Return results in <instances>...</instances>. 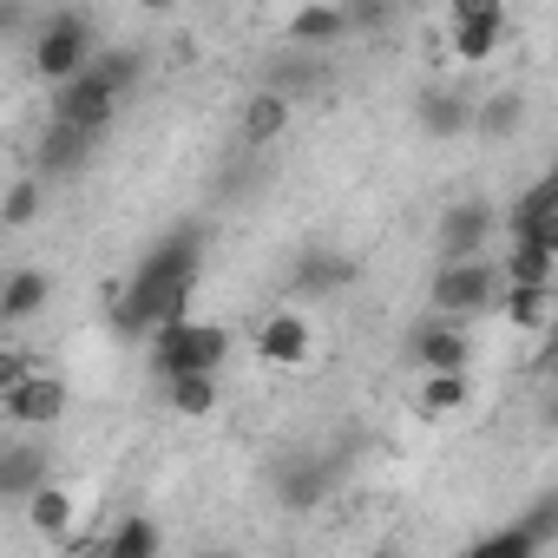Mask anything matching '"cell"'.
Here are the masks:
<instances>
[{
	"label": "cell",
	"mask_w": 558,
	"mask_h": 558,
	"mask_svg": "<svg viewBox=\"0 0 558 558\" xmlns=\"http://www.w3.org/2000/svg\"><path fill=\"white\" fill-rule=\"evenodd\" d=\"M191 290H197V236H171L158 243L119 296V329H158V323H178L191 316Z\"/></svg>",
	"instance_id": "1"
},
{
	"label": "cell",
	"mask_w": 558,
	"mask_h": 558,
	"mask_svg": "<svg viewBox=\"0 0 558 558\" xmlns=\"http://www.w3.org/2000/svg\"><path fill=\"white\" fill-rule=\"evenodd\" d=\"M151 362L158 375H217L223 355H230V329L217 323H197V316H178V323H158L151 329Z\"/></svg>",
	"instance_id": "2"
},
{
	"label": "cell",
	"mask_w": 558,
	"mask_h": 558,
	"mask_svg": "<svg viewBox=\"0 0 558 558\" xmlns=\"http://www.w3.org/2000/svg\"><path fill=\"white\" fill-rule=\"evenodd\" d=\"M493 296H499V263L493 256H453V263H440L434 290H427L434 316H460V323L480 316Z\"/></svg>",
	"instance_id": "3"
},
{
	"label": "cell",
	"mask_w": 558,
	"mask_h": 558,
	"mask_svg": "<svg viewBox=\"0 0 558 558\" xmlns=\"http://www.w3.org/2000/svg\"><path fill=\"white\" fill-rule=\"evenodd\" d=\"M93 27L80 21V14H53V21H40L34 27V47H27V60H34V73L47 80V86H60V80H73L86 60H93Z\"/></svg>",
	"instance_id": "4"
},
{
	"label": "cell",
	"mask_w": 558,
	"mask_h": 558,
	"mask_svg": "<svg viewBox=\"0 0 558 558\" xmlns=\"http://www.w3.org/2000/svg\"><path fill=\"white\" fill-rule=\"evenodd\" d=\"M66 381L60 375H47V368H27L8 395H0V414H8L14 427H27V434H40V427H53L60 414H66Z\"/></svg>",
	"instance_id": "5"
},
{
	"label": "cell",
	"mask_w": 558,
	"mask_h": 558,
	"mask_svg": "<svg viewBox=\"0 0 558 558\" xmlns=\"http://www.w3.org/2000/svg\"><path fill=\"white\" fill-rule=\"evenodd\" d=\"M112 112H119V93H106L93 73H73V80L53 86V119L80 125V132H93V138L112 125Z\"/></svg>",
	"instance_id": "6"
},
{
	"label": "cell",
	"mask_w": 558,
	"mask_h": 558,
	"mask_svg": "<svg viewBox=\"0 0 558 558\" xmlns=\"http://www.w3.org/2000/svg\"><path fill=\"white\" fill-rule=\"evenodd\" d=\"M493 223H499V210L480 204V197L447 204V217H440V263H453V256H480V250L493 243Z\"/></svg>",
	"instance_id": "7"
},
{
	"label": "cell",
	"mask_w": 558,
	"mask_h": 558,
	"mask_svg": "<svg viewBox=\"0 0 558 558\" xmlns=\"http://www.w3.org/2000/svg\"><path fill=\"white\" fill-rule=\"evenodd\" d=\"M512 236L519 243H538V250H558V184L551 178H538L519 204H512Z\"/></svg>",
	"instance_id": "8"
},
{
	"label": "cell",
	"mask_w": 558,
	"mask_h": 558,
	"mask_svg": "<svg viewBox=\"0 0 558 558\" xmlns=\"http://www.w3.org/2000/svg\"><path fill=\"white\" fill-rule=\"evenodd\" d=\"M310 342H316V336H310V323H303L296 310H276V316L256 329V355H263L269 368H303V362H310Z\"/></svg>",
	"instance_id": "9"
},
{
	"label": "cell",
	"mask_w": 558,
	"mask_h": 558,
	"mask_svg": "<svg viewBox=\"0 0 558 558\" xmlns=\"http://www.w3.org/2000/svg\"><path fill=\"white\" fill-rule=\"evenodd\" d=\"M342 40H349V21H342L336 0H310V8L290 14V47H296V53H329V47H342Z\"/></svg>",
	"instance_id": "10"
},
{
	"label": "cell",
	"mask_w": 558,
	"mask_h": 558,
	"mask_svg": "<svg viewBox=\"0 0 558 558\" xmlns=\"http://www.w3.org/2000/svg\"><path fill=\"white\" fill-rule=\"evenodd\" d=\"M414 355H421V368H466L473 362V336L460 329V316H434L414 336Z\"/></svg>",
	"instance_id": "11"
},
{
	"label": "cell",
	"mask_w": 558,
	"mask_h": 558,
	"mask_svg": "<svg viewBox=\"0 0 558 558\" xmlns=\"http://www.w3.org/2000/svg\"><path fill=\"white\" fill-rule=\"evenodd\" d=\"M290 119H296V99H290V93H276V86L250 93V99H243V145H269V138H283V132H290Z\"/></svg>",
	"instance_id": "12"
},
{
	"label": "cell",
	"mask_w": 558,
	"mask_h": 558,
	"mask_svg": "<svg viewBox=\"0 0 558 558\" xmlns=\"http://www.w3.org/2000/svg\"><path fill=\"white\" fill-rule=\"evenodd\" d=\"M47 303H53V276L47 269H14L8 283H0V323H34Z\"/></svg>",
	"instance_id": "13"
},
{
	"label": "cell",
	"mask_w": 558,
	"mask_h": 558,
	"mask_svg": "<svg viewBox=\"0 0 558 558\" xmlns=\"http://www.w3.org/2000/svg\"><path fill=\"white\" fill-rule=\"evenodd\" d=\"M493 303L506 310V329L538 336V329L551 323V283H499V296H493Z\"/></svg>",
	"instance_id": "14"
},
{
	"label": "cell",
	"mask_w": 558,
	"mask_h": 558,
	"mask_svg": "<svg viewBox=\"0 0 558 558\" xmlns=\"http://www.w3.org/2000/svg\"><path fill=\"white\" fill-rule=\"evenodd\" d=\"M421 125H427V138H453V132L473 125V99L453 93V86H427L421 93Z\"/></svg>",
	"instance_id": "15"
},
{
	"label": "cell",
	"mask_w": 558,
	"mask_h": 558,
	"mask_svg": "<svg viewBox=\"0 0 558 558\" xmlns=\"http://www.w3.org/2000/svg\"><path fill=\"white\" fill-rule=\"evenodd\" d=\"M93 158V132H80V125H66V119H53L47 125V138H40V171H80Z\"/></svg>",
	"instance_id": "16"
},
{
	"label": "cell",
	"mask_w": 558,
	"mask_h": 558,
	"mask_svg": "<svg viewBox=\"0 0 558 558\" xmlns=\"http://www.w3.org/2000/svg\"><path fill=\"white\" fill-rule=\"evenodd\" d=\"M21 506H27L34 532H47V538H66V525H73V512H80V499H73L66 486H53V480H40Z\"/></svg>",
	"instance_id": "17"
},
{
	"label": "cell",
	"mask_w": 558,
	"mask_h": 558,
	"mask_svg": "<svg viewBox=\"0 0 558 558\" xmlns=\"http://www.w3.org/2000/svg\"><path fill=\"white\" fill-rule=\"evenodd\" d=\"M40 480H47V453L34 440L27 447H0V499H27Z\"/></svg>",
	"instance_id": "18"
},
{
	"label": "cell",
	"mask_w": 558,
	"mask_h": 558,
	"mask_svg": "<svg viewBox=\"0 0 558 558\" xmlns=\"http://www.w3.org/2000/svg\"><path fill=\"white\" fill-rule=\"evenodd\" d=\"M80 73H93L106 93H132L138 73H145V53H138V47H93V60H86Z\"/></svg>",
	"instance_id": "19"
},
{
	"label": "cell",
	"mask_w": 558,
	"mask_h": 558,
	"mask_svg": "<svg viewBox=\"0 0 558 558\" xmlns=\"http://www.w3.org/2000/svg\"><path fill=\"white\" fill-rule=\"evenodd\" d=\"M473 401V381H466V368H427V381H421V414H460Z\"/></svg>",
	"instance_id": "20"
},
{
	"label": "cell",
	"mask_w": 558,
	"mask_h": 558,
	"mask_svg": "<svg viewBox=\"0 0 558 558\" xmlns=\"http://www.w3.org/2000/svg\"><path fill=\"white\" fill-rule=\"evenodd\" d=\"M558 269V250H538V243H506V263H499V283H551Z\"/></svg>",
	"instance_id": "21"
},
{
	"label": "cell",
	"mask_w": 558,
	"mask_h": 558,
	"mask_svg": "<svg viewBox=\"0 0 558 558\" xmlns=\"http://www.w3.org/2000/svg\"><path fill=\"white\" fill-rule=\"evenodd\" d=\"M342 283H355V263H349V256H329V250H310V256H303V276H296L303 296H329V290H342Z\"/></svg>",
	"instance_id": "22"
},
{
	"label": "cell",
	"mask_w": 558,
	"mask_h": 558,
	"mask_svg": "<svg viewBox=\"0 0 558 558\" xmlns=\"http://www.w3.org/2000/svg\"><path fill=\"white\" fill-rule=\"evenodd\" d=\"M519 125H525V93H493V99L473 112L466 132H480V138H512Z\"/></svg>",
	"instance_id": "23"
},
{
	"label": "cell",
	"mask_w": 558,
	"mask_h": 558,
	"mask_svg": "<svg viewBox=\"0 0 558 558\" xmlns=\"http://www.w3.org/2000/svg\"><path fill=\"white\" fill-rule=\"evenodd\" d=\"M165 381H171V408H178V414L204 421V414L217 408V375H165Z\"/></svg>",
	"instance_id": "24"
},
{
	"label": "cell",
	"mask_w": 558,
	"mask_h": 558,
	"mask_svg": "<svg viewBox=\"0 0 558 558\" xmlns=\"http://www.w3.org/2000/svg\"><path fill=\"white\" fill-rule=\"evenodd\" d=\"M158 545H165V532H158L151 519H138V512H132V519H119V532L106 538V551H112V558H151Z\"/></svg>",
	"instance_id": "25"
},
{
	"label": "cell",
	"mask_w": 558,
	"mask_h": 558,
	"mask_svg": "<svg viewBox=\"0 0 558 558\" xmlns=\"http://www.w3.org/2000/svg\"><path fill=\"white\" fill-rule=\"evenodd\" d=\"M40 210H47L40 178H21V184H8V197H0V223H8V230H27Z\"/></svg>",
	"instance_id": "26"
},
{
	"label": "cell",
	"mask_w": 558,
	"mask_h": 558,
	"mask_svg": "<svg viewBox=\"0 0 558 558\" xmlns=\"http://www.w3.org/2000/svg\"><path fill=\"white\" fill-rule=\"evenodd\" d=\"M506 47V27H453V60L460 66H486Z\"/></svg>",
	"instance_id": "27"
},
{
	"label": "cell",
	"mask_w": 558,
	"mask_h": 558,
	"mask_svg": "<svg viewBox=\"0 0 558 558\" xmlns=\"http://www.w3.org/2000/svg\"><path fill=\"white\" fill-rule=\"evenodd\" d=\"M336 8H342L349 34H381L395 21V0H336Z\"/></svg>",
	"instance_id": "28"
},
{
	"label": "cell",
	"mask_w": 558,
	"mask_h": 558,
	"mask_svg": "<svg viewBox=\"0 0 558 558\" xmlns=\"http://www.w3.org/2000/svg\"><path fill=\"white\" fill-rule=\"evenodd\" d=\"M447 27H506V0H447Z\"/></svg>",
	"instance_id": "29"
},
{
	"label": "cell",
	"mask_w": 558,
	"mask_h": 558,
	"mask_svg": "<svg viewBox=\"0 0 558 558\" xmlns=\"http://www.w3.org/2000/svg\"><path fill=\"white\" fill-rule=\"evenodd\" d=\"M480 551H493V558H538V545H532V532H525V525H512V532H493Z\"/></svg>",
	"instance_id": "30"
},
{
	"label": "cell",
	"mask_w": 558,
	"mask_h": 558,
	"mask_svg": "<svg viewBox=\"0 0 558 558\" xmlns=\"http://www.w3.org/2000/svg\"><path fill=\"white\" fill-rule=\"evenodd\" d=\"M27 368H34V355H21V349H0V395H8V388L27 375Z\"/></svg>",
	"instance_id": "31"
},
{
	"label": "cell",
	"mask_w": 558,
	"mask_h": 558,
	"mask_svg": "<svg viewBox=\"0 0 558 558\" xmlns=\"http://www.w3.org/2000/svg\"><path fill=\"white\" fill-rule=\"evenodd\" d=\"M27 34V0H0V40Z\"/></svg>",
	"instance_id": "32"
},
{
	"label": "cell",
	"mask_w": 558,
	"mask_h": 558,
	"mask_svg": "<svg viewBox=\"0 0 558 558\" xmlns=\"http://www.w3.org/2000/svg\"><path fill=\"white\" fill-rule=\"evenodd\" d=\"M138 8H145V14H171V8H178V0H138Z\"/></svg>",
	"instance_id": "33"
}]
</instances>
